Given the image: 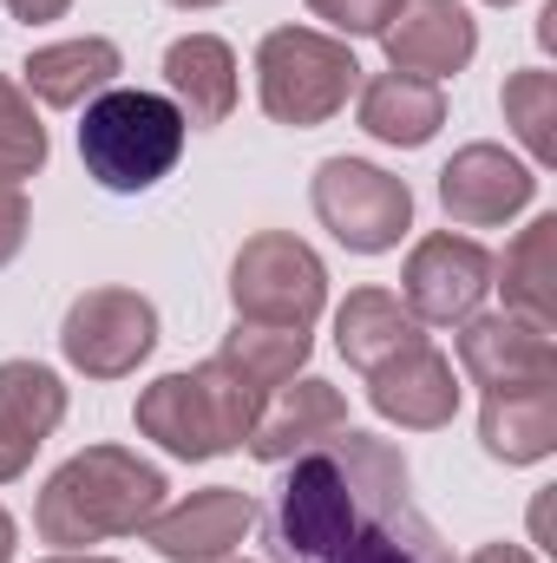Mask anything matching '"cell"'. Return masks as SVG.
Here are the masks:
<instances>
[{"label": "cell", "mask_w": 557, "mask_h": 563, "mask_svg": "<svg viewBox=\"0 0 557 563\" xmlns=\"http://www.w3.org/2000/svg\"><path fill=\"white\" fill-rule=\"evenodd\" d=\"M59 347H66V361L86 380H125L157 347V308L144 295H132V288H86L66 308Z\"/></svg>", "instance_id": "obj_8"}, {"label": "cell", "mask_w": 557, "mask_h": 563, "mask_svg": "<svg viewBox=\"0 0 557 563\" xmlns=\"http://www.w3.org/2000/svg\"><path fill=\"white\" fill-rule=\"evenodd\" d=\"M263 551L270 563H452L414 505L401 445L354 426L288 459V478L263 511Z\"/></svg>", "instance_id": "obj_1"}, {"label": "cell", "mask_w": 557, "mask_h": 563, "mask_svg": "<svg viewBox=\"0 0 557 563\" xmlns=\"http://www.w3.org/2000/svg\"><path fill=\"white\" fill-rule=\"evenodd\" d=\"M26 223H33V210H26L20 184H0V269L20 256V243H26Z\"/></svg>", "instance_id": "obj_27"}, {"label": "cell", "mask_w": 557, "mask_h": 563, "mask_svg": "<svg viewBox=\"0 0 557 563\" xmlns=\"http://www.w3.org/2000/svg\"><path fill=\"white\" fill-rule=\"evenodd\" d=\"M505 119H512V125H518V139L532 144V157H538V164H551L557 157V79L551 73H538V66H532V73H512V79H505Z\"/></svg>", "instance_id": "obj_24"}, {"label": "cell", "mask_w": 557, "mask_h": 563, "mask_svg": "<svg viewBox=\"0 0 557 563\" xmlns=\"http://www.w3.org/2000/svg\"><path fill=\"white\" fill-rule=\"evenodd\" d=\"M335 432H348V400H341L328 380H288V387H276V400L256 413V426H250L243 445H250L263 465H288V459L328 445Z\"/></svg>", "instance_id": "obj_14"}, {"label": "cell", "mask_w": 557, "mask_h": 563, "mask_svg": "<svg viewBox=\"0 0 557 563\" xmlns=\"http://www.w3.org/2000/svg\"><path fill=\"white\" fill-rule=\"evenodd\" d=\"M256 413H263V394L223 361H204L197 374H164L139 394V432L157 439L164 452H177V459L237 452L250 439Z\"/></svg>", "instance_id": "obj_4"}, {"label": "cell", "mask_w": 557, "mask_h": 563, "mask_svg": "<svg viewBox=\"0 0 557 563\" xmlns=\"http://www.w3.org/2000/svg\"><path fill=\"white\" fill-rule=\"evenodd\" d=\"M46 563H112V558H73V551H59V558H46Z\"/></svg>", "instance_id": "obj_31"}, {"label": "cell", "mask_w": 557, "mask_h": 563, "mask_svg": "<svg viewBox=\"0 0 557 563\" xmlns=\"http://www.w3.org/2000/svg\"><path fill=\"white\" fill-rule=\"evenodd\" d=\"M368 400H374V413L381 420H401L414 426V432H433V426L452 420V407H459V380H452V361L439 354V347H401L394 361H381L374 374H368Z\"/></svg>", "instance_id": "obj_13"}, {"label": "cell", "mask_w": 557, "mask_h": 563, "mask_svg": "<svg viewBox=\"0 0 557 563\" xmlns=\"http://www.w3.org/2000/svg\"><path fill=\"white\" fill-rule=\"evenodd\" d=\"M230 301H237V321H256V328H308L328 301V276L315 263L308 243L295 236H250L237 269H230Z\"/></svg>", "instance_id": "obj_7"}, {"label": "cell", "mask_w": 557, "mask_h": 563, "mask_svg": "<svg viewBox=\"0 0 557 563\" xmlns=\"http://www.w3.org/2000/svg\"><path fill=\"white\" fill-rule=\"evenodd\" d=\"M164 86H171V106L184 112V125H223L237 112V53L217 33L171 40Z\"/></svg>", "instance_id": "obj_19"}, {"label": "cell", "mask_w": 557, "mask_h": 563, "mask_svg": "<svg viewBox=\"0 0 557 563\" xmlns=\"http://www.w3.org/2000/svg\"><path fill=\"white\" fill-rule=\"evenodd\" d=\"M335 341H341V361H348V367L374 374L381 361H394L401 347H414L426 334H419L414 308H407L401 295H387V288H354V295L341 301V314H335Z\"/></svg>", "instance_id": "obj_20"}, {"label": "cell", "mask_w": 557, "mask_h": 563, "mask_svg": "<svg viewBox=\"0 0 557 563\" xmlns=\"http://www.w3.org/2000/svg\"><path fill=\"white\" fill-rule=\"evenodd\" d=\"M381 40H387L394 73L439 86V79H452V73L472 59L479 26H472V13H466L459 0H401L394 20L381 26Z\"/></svg>", "instance_id": "obj_11"}, {"label": "cell", "mask_w": 557, "mask_h": 563, "mask_svg": "<svg viewBox=\"0 0 557 563\" xmlns=\"http://www.w3.org/2000/svg\"><path fill=\"white\" fill-rule=\"evenodd\" d=\"M492 288V256L472 236H426L407 256V308L414 321H472Z\"/></svg>", "instance_id": "obj_9"}, {"label": "cell", "mask_w": 557, "mask_h": 563, "mask_svg": "<svg viewBox=\"0 0 557 563\" xmlns=\"http://www.w3.org/2000/svg\"><path fill=\"white\" fill-rule=\"evenodd\" d=\"M13 558V518H7V511H0V563Z\"/></svg>", "instance_id": "obj_30"}, {"label": "cell", "mask_w": 557, "mask_h": 563, "mask_svg": "<svg viewBox=\"0 0 557 563\" xmlns=\"http://www.w3.org/2000/svg\"><path fill=\"white\" fill-rule=\"evenodd\" d=\"M472 563H532L518 544H485V551H472Z\"/></svg>", "instance_id": "obj_29"}, {"label": "cell", "mask_w": 557, "mask_h": 563, "mask_svg": "<svg viewBox=\"0 0 557 563\" xmlns=\"http://www.w3.org/2000/svg\"><path fill=\"white\" fill-rule=\"evenodd\" d=\"M164 472L144 465L139 452L125 445H92L79 459H66L40 505H33V531L53 544V551H86V544H106V538H139L144 525L164 511Z\"/></svg>", "instance_id": "obj_2"}, {"label": "cell", "mask_w": 557, "mask_h": 563, "mask_svg": "<svg viewBox=\"0 0 557 563\" xmlns=\"http://www.w3.org/2000/svg\"><path fill=\"white\" fill-rule=\"evenodd\" d=\"M308 197H315L321 230L354 256H381L414 230V190L401 177H387L381 164H368V157H328L315 170Z\"/></svg>", "instance_id": "obj_6"}, {"label": "cell", "mask_w": 557, "mask_h": 563, "mask_svg": "<svg viewBox=\"0 0 557 563\" xmlns=\"http://www.w3.org/2000/svg\"><path fill=\"white\" fill-rule=\"evenodd\" d=\"M479 439L505 465H532L557 445V374L518 380V387H485V420Z\"/></svg>", "instance_id": "obj_17"}, {"label": "cell", "mask_w": 557, "mask_h": 563, "mask_svg": "<svg viewBox=\"0 0 557 563\" xmlns=\"http://www.w3.org/2000/svg\"><path fill=\"white\" fill-rule=\"evenodd\" d=\"M394 7H401V0H308V13H321V20L341 26L348 40H354V33H381V26L394 20Z\"/></svg>", "instance_id": "obj_26"}, {"label": "cell", "mask_w": 557, "mask_h": 563, "mask_svg": "<svg viewBox=\"0 0 557 563\" xmlns=\"http://www.w3.org/2000/svg\"><path fill=\"white\" fill-rule=\"evenodd\" d=\"M492 276H505V308L518 314V321H532V328H545L551 334V314H557V217H538L512 250H505V263H492Z\"/></svg>", "instance_id": "obj_22"}, {"label": "cell", "mask_w": 557, "mask_h": 563, "mask_svg": "<svg viewBox=\"0 0 557 563\" xmlns=\"http://www.w3.org/2000/svg\"><path fill=\"white\" fill-rule=\"evenodd\" d=\"M532 190H538V177H532L518 157H505L499 144H466V151L439 170V203H446V217L466 223V230H492V223L518 217V210L532 203Z\"/></svg>", "instance_id": "obj_12"}, {"label": "cell", "mask_w": 557, "mask_h": 563, "mask_svg": "<svg viewBox=\"0 0 557 563\" xmlns=\"http://www.w3.org/2000/svg\"><path fill=\"white\" fill-rule=\"evenodd\" d=\"M459 367L479 387H518V380L557 374V354L551 334L518 321V314H472L466 334H459Z\"/></svg>", "instance_id": "obj_16"}, {"label": "cell", "mask_w": 557, "mask_h": 563, "mask_svg": "<svg viewBox=\"0 0 557 563\" xmlns=\"http://www.w3.org/2000/svg\"><path fill=\"white\" fill-rule=\"evenodd\" d=\"M171 7H217V0H171Z\"/></svg>", "instance_id": "obj_32"}, {"label": "cell", "mask_w": 557, "mask_h": 563, "mask_svg": "<svg viewBox=\"0 0 557 563\" xmlns=\"http://www.w3.org/2000/svg\"><path fill=\"white\" fill-rule=\"evenodd\" d=\"M66 420V387L40 361H0V478H20Z\"/></svg>", "instance_id": "obj_15"}, {"label": "cell", "mask_w": 557, "mask_h": 563, "mask_svg": "<svg viewBox=\"0 0 557 563\" xmlns=\"http://www.w3.org/2000/svg\"><path fill=\"white\" fill-rule=\"evenodd\" d=\"M184 112L164 99V92H144V86H106L92 106H86V125H79V157H86V177L112 197H139L151 184H164L184 157Z\"/></svg>", "instance_id": "obj_3"}, {"label": "cell", "mask_w": 557, "mask_h": 563, "mask_svg": "<svg viewBox=\"0 0 557 563\" xmlns=\"http://www.w3.org/2000/svg\"><path fill=\"white\" fill-rule=\"evenodd\" d=\"M256 86H263V112L276 125L315 132L354 99L361 59L348 53V40H328L315 26H276L256 53Z\"/></svg>", "instance_id": "obj_5"}, {"label": "cell", "mask_w": 557, "mask_h": 563, "mask_svg": "<svg viewBox=\"0 0 557 563\" xmlns=\"http://www.w3.org/2000/svg\"><path fill=\"white\" fill-rule=\"evenodd\" d=\"M46 164V125L20 99L13 79H0V184H20Z\"/></svg>", "instance_id": "obj_25"}, {"label": "cell", "mask_w": 557, "mask_h": 563, "mask_svg": "<svg viewBox=\"0 0 557 563\" xmlns=\"http://www.w3.org/2000/svg\"><path fill=\"white\" fill-rule=\"evenodd\" d=\"M217 361H223V367H237V374L270 400L276 387L295 380V367L308 361V328H256V321H237Z\"/></svg>", "instance_id": "obj_23"}, {"label": "cell", "mask_w": 557, "mask_h": 563, "mask_svg": "<svg viewBox=\"0 0 557 563\" xmlns=\"http://www.w3.org/2000/svg\"><path fill=\"white\" fill-rule=\"evenodd\" d=\"M20 73H26V92H33L40 106L73 112V106H92L106 86H119L125 53H119L112 40L86 33V40H59V46H33Z\"/></svg>", "instance_id": "obj_18"}, {"label": "cell", "mask_w": 557, "mask_h": 563, "mask_svg": "<svg viewBox=\"0 0 557 563\" xmlns=\"http://www.w3.org/2000/svg\"><path fill=\"white\" fill-rule=\"evenodd\" d=\"M492 7H512V0H492Z\"/></svg>", "instance_id": "obj_33"}, {"label": "cell", "mask_w": 557, "mask_h": 563, "mask_svg": "<svg viewBox=\"0 0 557 563\" xmlns=\"http://www.w3.org/2000/svg\"><path fill=\"white\" fill-rule=\"evenodd\" d=\"M250 525H256V505L237 485H210V492H190L184 505L157 511L144 525V538L164 563H223Z\"/></svg>", "instance_id": "obj_10"}, {"label": "cell", "mask_w": 557, "mask_h": 563, "mask_svg": "<svg viewBox=\"0 0 557 563\" xmlns=\"http://www.w3.org/2000/svg\"><path fill=\"white\" fill-rule=\"evenodd\" d=\"M73 0H7V13L13 20H26V26H40V20H59Z\"/></svg>", "instance_id": "obj_28"}, {"label": "cell", "mask_w": 557, "mask_h": 563, "mask_svg": "<svg viewBox=\"0 0 557 563\" xmlns=\"http://www.w3.org/2000/svg\"><path fill=\"white\" fill-rule=\"evenodd\" d=\"M446 125V92L433 79H407V73H381L361 86V132L381 144L414 151Z\"/></svg>", "instance_id": "obj_21"}]
</instances>
